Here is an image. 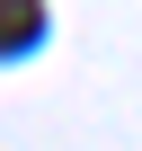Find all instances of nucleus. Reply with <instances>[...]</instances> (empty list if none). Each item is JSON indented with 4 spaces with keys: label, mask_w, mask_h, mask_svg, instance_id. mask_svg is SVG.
I'll return each instance as SVG.
<instances>
[{
    "label": "nucleus",
    "mask_w": 142,
    "mask_h": 151,
    "mask_svg": "<svg viewBox=\"0 0 142 151\" xmlns=\"http://www.w3.org/2000/svg\"><path fill=\"white\" fill-rule=\"evenodd\" d=\"M36 36H44V9H36V0H18V9L0 18V53H27Z\"/></svg>",
    "instance_id": "f257e3e1"
}]
</instances>
